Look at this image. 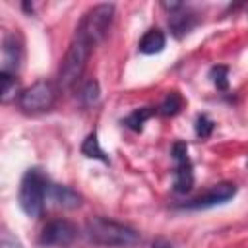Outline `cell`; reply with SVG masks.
<instances>
[{"instance_id": "obj_7", "label": "cell", "mask_w": 248, "mask_h": 248, "mask_svg": "<svg viewBox=\"0 0 248 248\" xmlns=\"http://www.w3.org/2000/svg\"><path fill=\"white\" fill-rule=\"evenodd\" d=\"M170 153H172V159L176 161L174 190L178 194H186L194 186V170H192V163L188 157V145L184 141H174Z\"/></svg>"}, {"instance_id": "obj_20", "label": "cell", "mask_w": 248, "mask_h": 248, "mask_svg": "<svg viewBox=\"0 0 248 248\" xmlns=\"http://www.w3.org/2000/svg\"><path fill=\"white\" fill-rule=\"evenodd\" d=\"M0 248H23L21 242L17 238H14L8 231L2 232V238H0Z\"/></svg>"}, {"instance_id": "obj_9", "label": "cell", "mask_w": 248, "mask_h": 248, "mask_svg": "<svg viewBox=\"0 0 248 248\" xmlns=\"http://www.w3.org/2000/svg\"><path fill=\"white\" fill-rule=\"evenodd\" d=\"M21 60H23L21 41L14 33L6 35L4 37V43H2V70L0 72H8V74H14L16 76Z\"/></svg>"}, {"instance_id": "obj_19", "label": "cell", "mask_w": 248, "mask_h": 248, "mask_svg": "<svg viewBox=\"0 0 248 248\" xmlns=\"http://www.w3.org/2000/svg\"><path fill=\"white\" fill-rule=\"evenodd\" d=\"M81 97H83V103H85V105L97 103V99H99V83H97L95 79H89V81L85 83L83 91H81Z\"/></svg>"}, {"instance_id": "obj_15", "label": "cell", "mask_w": 248, "mask_h": 248, "mask_svg": "<svg viewBox=\"0 0 248 248\" xmlns=\"http://www.w3.org/2000/svg\"><path fill=\"white\" fill-rule=\"evenodd\" d=\"M182 105H184V99L180 97V93L170 91V93H167L165 99L161 101V105H159V112H161L163 116H174V114L180 112Z\"/></svg>"}, {"instance_id": "obj_21", "label": "cell", "mask_w": 248, "mask_h": 248, "mask_svg": "<svg viewBox=\"0 0 248 248\" xmlns=\"http://www.w3.org/2000/svg\"><path fill=\"white\" fill-rule=\"evenodd\" d=\"M161 6H163L165 10H169V12H176V10H182V8H184L182 2H163Z\"/></svg>"}, {"instance_id": "obj_12", "label": "cell", "mask_w": 248, "mask_h": 248, "mask_svg": "<svg viewBox=\"0 0 248 248\" xmlns=\"http://www.w3.org/2000/svg\"><path fill=\"white\" fill-rule=\"evenodd\" d=\"M196 23V16L190 14V12H176V14H170V19H169V25H170V31L174 33V37H182L186 35Z\"/></svg>"}, {"instance_id": "obj_14", "label": "cell", "mask_w": 248, "mask_h": 248, "mask_svg": "<svg viewBox=\"0 0 248 248\" xmlns=\"http://www.w3.org/2000/svg\"><path fill=\"white\" fill-rule=\"evenodd\" d=\"M81 153H83L85 157H89V159H99V161H103V163H108V157H107V153L101 149L99 138H97L95 132H91V134L83 140V143H81Z\"/></svg>"}, {"instance_id": "obj_17", "label": "cell", "mask_w": 248, "mask_h": 248, "mask_svg": "<svg viewBox=\"0 0 248 248\" xmlns=\"http://www.w3.org/2000/svg\"><path fill=\"white\" fill-rule=\"evenodd\" d=\"M209 76H211V79H213V83H215L217 89L225 91L229 87V68L227 66H213L211 72H209Z\"/></svg>"}, {"instance_id": "obj_16", "label": "cell", "mask_w": 248, "mask_h": 248, "mask_svg": "<svg viewBox=\"0 0 248 248\" xmlns=\"http://www.w3.org/2000/svg\"><path fill=\"white\" fill-rule=\"evenodd\" d=\"M0 81H2V103H8L14 95H16V76L14 74H8V72H0Z\"/></svg>"}, {"instance_id": "obj_13", "label": "cell", "mask_w": 248, "mask_h": 248, "mask_svg": "<svg viewBox=\"0 0 248 248\" xmlns=\"http://www.w3.org/2000/svg\"><path fill=\"white\" fill-rule=\"evenodd\" d=\"M153 108L151 107H141V108H136V110H132L122 122H124V126L126 128H130V130H134V132H141L143 130V124H145V120L147 118H151L153 116Z\"/></svg>"}, {"instance_id": "obj_6", "label": "cell", "mask_w": 248, "mask_h": 248, "mask_svg": "<svg viewBox=\"0 0 248 248\" xmlns=\"http://www.w3.org/2000/svg\"><path fill=\"white\" fill-rule=\"evenodd\" d=\"M78 236V229L72 221H66V219H54V221H48L41 234H39V244L43 246H70Z\"/></svg>"}, {"instance_id": "obj_4", "label": "cell", "mask_w": 248, "mask_h": 248, "mask_svg": "<svg viewBox=\"0 0 248 248\" xmlns=\"http://www.w3.org/2000/svg\"><path fill=\"white\" fill-rule=\"evenodd\" d=\"M112 16H114V4H97V6L89 8L81 17V21L76 29V35L87 39L91 45H97L108 33Z\"/></svg>"}, {"instance_id": "obj_18", "label": "cell", "mask_w": 248, "mask_h": 248, "mask_svg": "<svg viewBox=\"0 0 248 248\" xmlns=\"http://www.w3.org/2000/svg\"><path fill=\"white\" fill-rule=\"evenodd\" d=\"M215 128V122L207 114H198L196 118V136L198 138H209Z\"/></svg>"}, {"instance_id": "obj_8", "label": "cell", "mask_w": 248, "mask_h": 248, "mask_svg": "<svg viewBox=\"0 0 248 248\" xmlns=\"http://www.w3.org/2000/svg\"><path fill=\"white\" fill-rule=\"evenodd\" d=\"M234 196H236V186L232 182H219V184L211 186L205 194H202V196L182 203L180 207H184V209H209V207L227 203Z\"/></svg>"}, {"instance_id": "obj_2", "label": "cell", "mask_w": 248, "mask_h": 248, "mask_svg": "<svg viewBox=\"0 0 248 248\" xmlns=\"http://www.w3.org/2000/svg\"><path fill=\"white\" fill-rule=\"evenodd\" d=\"M48 190L50 186L46 174L37 167L27 169L21 178L19 194H17L19 207L23 209V213L29 217H41L45 211V200L48 196Z\"/></svg>"}, {"instance_id": "obj_11", "label": "cell", "mask_w": 248, "mask_h": 248, "mask_svg": "<svg viewBox=\"0 0 248 248\" xmlns=\"http://www.w3.org/2000/svg\"><path fill=\"white\" fill-rule=\"evenodd\" d=\"M165 43H167L165 33H163L161 29L153 27V29H149V31L141 37V41H140V50H141L143 54H157V52H161V50L165 48Z\"/></svg>"}, {"instance_id": "obj_3", "label": "cell", "mask_w": 248, "mask_h": 248, "mask_svg": "<svg viewBox=\"0 0 248 248\" xmlns=\"http://www.w3.org/2000/svg\"><path fill=\"white\" fill-rule=\"evenodd\" d=\"M93 46L95 45H91L87 39H83L79 35L74 37V41L70 43V46L66 50V56L62 58L60 70H58V87L60 89H70L78 83V79L81 78V74L87 66Z\"/></svg>"}, {"instance_id": "obj_22", "label": "cell", "mask_w": 248, "mask_h": 248, "mask_svg": "<svg viewBox=\"0 0 248 248\" xmlns=\"http://www.w3.org/2000/svg\"><path fill=\"white\" fill-rule=\"evenodd\" d=\"M151 248H172V244H170L169 240H165V238H157Z\"/></svg>"}, {"instance_id": "obj_10", "label": "cell", "mask_w": 248, "mask_h": 248, "mask_svg": "<svg viewBox=\"0 0 248 248\" xmlns=\"http://www.w3.org/2000/svg\"><path fill=\"white\" fill-rule=\"evenodd\" d=\"M48 196L62 209H78L81 205V200H83L81 194H78L74 188L64 186V184H52L48 190Z\"/></svg>"}, {"instance_id": "obj_5", "label": "cell", "mask_w": 248, "mask_h": 248, "mask_svg": "<svg viewBox=\"0 0 248 248\" xmlns=\"http://www.w3.org/2000/svg\"><path fill=\"white\" fill-rule=\"evenodd\" d=\"M56 97H58V87L52 81L41 79V81H35L33 85H29V87H25L19 93L17 105L23 112L35 114V112L48 110L56 103Z\"/></svg>"}, {"instance_id": "obj_1", "label": "cell", "mask_w": 248, "mask_h": 248, "mask_svg": "<svg viewBox=\"0 0 248 248\" xmlns=\"http://www.w3.org/2000/svg\"><path fill=\"white\" fill-rule=\"evenodd\" d=\"M85 232L93 244L108 248H128L140 242V232L134 227L107 217L89 219L85 223Z\"/></svg>"}]
</instances>
